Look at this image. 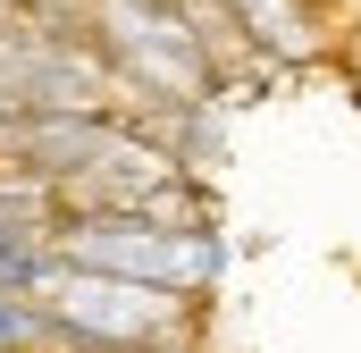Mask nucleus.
I'll return each mask as SVG.
<instances>
[{"mask_svg": "<svg viewBox=\"0 0 361 353\" xmlns=\"http://www.w3.org/2000/svg\"><path fill=\"white\" fill-rule=\"evenodd\" d=\"M135 353H143V345H135Z\"/></svg>", "mask_w": 361, "mask_h": 353, "instance_id": "nucleus-1", "label": "nucleus"}]
</instances>
